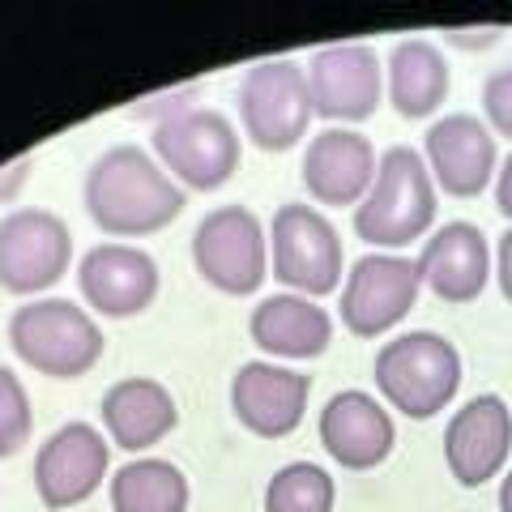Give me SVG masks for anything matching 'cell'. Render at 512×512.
Segmentation results:
<instances>
[{"label": "cell", "mask_w": 512, "mask_h": 512, "mask_svg": "<svg viewBox=\"0 0 512 512\" xmlns=\"http://www.w3.org/2000/svg\"><path fill=\"white\" fill-rule=\"evenodd\" d=\"M86 214L111 239H141L184 214V188L141 146H111L86 171Z\"/></svg>", "instance_id": "cell-1"}, {"label": "cell", "mask_w": 512, "mask_h": 512, "mask_svg": "<svg viewBox=\"0 0 512 512\" xmlns=\"http://www.w3.org/2000/svg\"><path fill=\"white\" fill-rule=\"evenodd\" d=\"M436 222V180L419 150L393 146L380 154L376 180L355 205V235L376 252H397L423 239Z\"/></svg>", "instance_id": "cell-2"}, {"label": "cell", "mask_w": 512, "mask_h": 512, "mask_svg": "<svg viewBox=\"0 0 512 512\" xmlns=\"http://www.w3.org/2000/svg\"><path fill=\"white\" fill-rule=\"evenodd\" d=\"M376 389L406 419H436L461 389V355L457 346L431 329L397 333L376 350Z\"/></svg>", "instance_id": "cell-3"}, {"label": "cell", "mask_w": 512, "mask_h": 512, "mask_svg": "<svg viewBox=\"0 0 512 512\" xmlns=\"http://www.w3.org/2000/svg\"><path fill=\"white\" fill-rule=\"evenodd\" d=\"M9 346L30 372L77 380L103 359V329L73 299H26L9 316Z\"/></svg>", "instance_id": "cell-4"}, {"label": "cell", "mask_w": 512, "mask_h": 512, "mask_svg": "<svg viewBox=\"0 0 512 512\" xmlns=\"http://www.w3.org/2000/svg\"><path fill=\"white\" fill-rule=\"evenodd\" d=\"M308 69L295 60H256L239 82V124L244 137L265 154H286L308 137L312 124Z\"/></svg>", "instance_id": "cell-5"}, {"label": "cell", "mask_w": 512, "mask_h": 512, "mask_svg": "<svg viewBox=\"0 0 512 512\" xmlns=\"http://www.w3.org/2000/svg\"><path fill=\"white\" fill-rule=\"evenodd\" d=\"M154 154L180 188L218 192L239 171V133L214 107H188L154 124Z\"/></svg>", "instance_id": "cell-6"}, {"label": "cell", "mask_w": 512, "mask_h": 512, "mask_svg": "<svg viewBox=\"0 0 512 512\" xmlns=\"http://www.w3.org/2000/svg\"><path fill=\"white\" fill-rule=\"evenodd\" d=\"M269 256L274 278L303 299L333 295L342 286V235L316 205H278L269 222Z\"/></svg>", "instance_id": "cell-7"}, {"label": "cell", "mask_w": 512, "mask_h": 512, "mask_svg": "<svg viewBox=\"0 0 512 512\" xmlns=\"http://www.w3.org/2000/svg\"><path fill=\"white\" fill-rule=\"evenodd\" d=\"M192 265L222 295H256L269 278V231L248 205H218L192 231Z\"/></svg>", "instance_id": "cell-8"}, {"label": "cell", "mask_w": 512, "mask_h": 512, "mask_svg": "<svg viewBox=\"0 0 512 512\" xmlns=\"http://www.w3.org/2000/svg\"><path fill=\"white\" fill-rule=\"evenodd\" d=\"M73 235L52 210H13L0 218V291L39 299L69 274Z\"/></svg>", "instance_id": "cell-9"}, {"label": "cell", "mask_w": 512, "mask_h": 512, "mask_svg": "<svg viewBox=\"0 0 512 512\" xmlns=\"http://www.w3.org/2000/svg\"><path fill=\"white\" fill-rule=\"evenodd\" d=\"M423 278L419 261L397 252H367L350 265L342 286V325L355 338H380L393 325H402L419 303Z\"/></svg>", "instance_id": "cell-10"}, {"label": "cell", "mask_w": 512, "mask_h": 512, "mask_svg": "<svg viewBox=\"0 0 512 512\" xmlns=\"http://www.w3.org/2000/svg\"><path fill=\"white\" fill-rule=\"evenodd\" d=\"M111 448L94 423H64L35 453V491L43 508H77L103 487Z\"/></svg>", "instance_id": "cell-11"}, {"label": "cell", "mask_w": 512, "mask_h": 512, "mask_svg": "<svg viewBox=\"0 0 512 512\" xmlns=\"http://www.w3.org/2000/svg\"><path fill=\"white\" fill-rule=\"evenodd\" d=\"M380 60L367 43H333L308 60L312 111L333 124H359L380 107Z\"/></svg>", "instance_id": "cell-12"}, {"label": "cell", "mask_w": 512, "mask_h": 512, "mask_svg": "<svg viewBox=\"0 0 512 512\" xmlns=\"http://www.w3.org/2000/svg\"><path fill=\"white\" fill-rule=\"evenodd\" d=\"M512 453V410L504 397L478 393L444 427V466L461 487H483Z\"/></svg>", "instance_id": "cell-13"}, {"label": "cell", "mask_w": 512, "mask_h": 512, "mask_svg": "<svg viewBox=\"0 0 512 512\" xmlns=\"http://www.w3.org/2000/svg\"><path fill=\"white\" fill-rule=\"evenodd\" d=\"M308 393H312V380L295 372V367L252 359L231 376V414L252 436L282 440L303 423Z\"/></svg>", "instance_id": "cell-14"}, {"label": "cell", "mask_w": 512, "mask_h": 512, "mask_svg": "<svg viewBox=\"0 0 512 512\" xmlns=\"http://www.w3.org/2000/svg\"><path fill=\"white\" fill-rule=\"evenodd\" d=\"M423 163L431 171V180H436V188L457 201L478 197L491 184V175L500 171L495 167L491 128L478 116H470V111H453V116H444L427 128Z\"/></svg>", "instance_id": "cell-15"}, {"label": "cell", "mask_w": 512, "mask_h": 512, "mask_svg": "<svg viewBox=\"0 0 512 512\" xmlns=\"http://www.w3.org/2000/svg\"><path fill=\"white\" fill-rule=\"evenodd\" d=\"M77 286H82V299L99 316H141L158 299V265L150 252L111 239V244H99L82 256Z\"/></svg>", "instance_id": "cell-16"}, {"label": "cell", "mask_w": 512, "mask_h": 512, "mask_svg": "<svg viewBox=\"0 0 512 512\" xmlns=\"http://www.w3.org/2000/svg\"><path fill=\"white\" fill-rule=\"evenodd\" d=\"M376 150L355 128H320L303 150V188L316 205H359L376 180Z\"/></svg>", "instance_id": "cell-17"}, {"label": "cell", "mask_w": 512, "mask_h": 512, "mask_svg": "<svg viewBox=\"0 0 512 512\" xmlns=\"http://www.w3.org/2000/svg\"><path fill=\"white\" fill-rule=\"evenodd\" d=\"M320 444L342 470H376L393 453L397 427L372 393L346 389L320 410Z\"/></svg>", "instance_id": "cell-18"}, {"label": "cell", "mask_w": 512, "mask_h": 512, "mask_svg": "<svg viewBox=\"0 0 512 512\" xmlns=\"http://www.w3.org/2000/svg\"><path fill=\"white\" fill-rule=\"evenodd\" d=\"M419 278L444 303H474L487 291V278H491L487 235L474 222H444L440 231H431L423 239Z\"/></svg>", "instance_id": "cell-19"}, {"label": "cell", "mask_w": 512, "mask_h": 512, "mask_svg": "<svg viewBox=\"0 0 512 512\" xmlns=\"http://www.w3.org/2000/svg\"><path fill=\"white\" fill-rule=\"evenodd\" d=\"M107 440L124 448V453H146V448L163 444L175 423H180V410H175V397L167 384H158L150 376H124L103 393L99 402Z\"/></svg>", "instance_id": "cell-20"}, {"label": "cell", "mask_w": 512, "mask_h": 512, "mask_svg": "<svg viewBox=\"0 0 512 512\" xmlns=\"http://www.w3.org/2000/svg\"><path fill=\"white\" fill-rule=\"evenodd\" d=\"M248 333L274 359H320L333 342V316L316 299L269 295L252 308Z\"/></svg>", "instance_id": "cell-21"}, {"label": "cell", "mask_w": 512, "mask_h": 512, "mask_svg": "<svg viewBox=\"0 0 512 512\" xmlns=\"http://www.w3.org/2000/svg\"><path fill=\"white\" fill-rule=\"evenodd\" d=\"M448 60L431 39H402L389 52V99L402 120L436 116L448 99Z\"/></svg>", "instance_id": "cell-22"}, {"label": "cell", "mask_w": 512, "mask_h": 512, "mask_svg": "<svg viewBox=\"0 0 512 512\" xmlns=\"http://www.w3.org/2000/svg\"><path fill=\"white\" fill-rule=\"evenodd\" d=\"M111 512H188V478L163 457H137L111 474Z\"/></svg>", "instance_id": "cell-23"}, {"label": "cell", "mask_w": 512, "mask_h": 512, "mask_svg": "<svg viewBox=\"0 0 512 512\" xmlns=\"http://www.w3.org/2000/svg\"><path fill=\"white\" fill-rule=\"evenodd\" d=\"M333 500H338V487L329 470L312 461H291L265 487V512H333Z\"/></svg>", "instance_id": "cell-24"}, {"label": "cell", "mask_w": 512, "mask_h": 512, "mask_svg": "<svg viewBox=\"0 0 512 512\" xmlns=\"http://www.w3.org/2000/svg\"><path fill=\"white\" fill-rule=\"evenodd\" d=\"M30 440V397L26 384L0 367V457L22 453V444Z\"/></svg>", "instance_id": "cell-25"}, {"label": "cell", "mask_w": 512, "mask_h": 512, "mask_svg": "<svg viewBox=\"0 0 512 512\" xmlns=\"http://www.w3.org/2000/svg\"><path fill=\"white\" fill-rule=\"evenodd\" d=\"M483 111L491 133L512 141V64H500L483 82Z\"/></svg>", "instance_id": "cell-26"}, {"label": "cell", "mask_w": 512, "mask_h": 512, "mask_svg": "<svg viewBox=\"0 0 512 512\" xmlns=\"http://www.w3.org/2000/svg\"><path fill=\"white\" fill-rule=\"evenodd\" d=\"M504 35V26H466V30H444V43H453V47H466V52H474V47H491V43H500Z\"/></svg>", "instance_id": "cell-27"}, {"label": "cell", "mask_w": 512, "mask_h": 512, "mask_svg": "<svg viewBox=\"0 0 512 512\" xmlns=\"http://www.w3.org/2000/svg\"><path fill=\"white\" fill-rule=\"evenodd\" d=\"M495 278H500V291L512 303V227L500 235V248H495Z\"/></svg>", "instance_id": "cell-28"}, {"label": "cell", "mask_w": 512, "mask_h": 512, "mask_svg": "<svg viewBox=\"0 0 512 512\" xmlns=\"http://www.w3.org/2000/svg\"><path fill=\"white\" fill-rule=\"evenodd\" d=\"M30 163H35V158H18V163L0 167V201L18 197V188L26 184V175H30Z\"/></svg>", "instance_id": "cell-29"}, {"label": "cell", "mask_w": 512, "mask_h": 512, "mask_svg": "<svg viewBox=\"0 0 512 512\" xmlns=\"http://www.w3.org/2000/svg\"><path fill=\"white\" fill-rule=\"evenodd\" d=\"M495 205H500V214L512 222V154L500 163V171H495Z\"/></svg>", "instance_id": "cell-30"}, {"label": "cell", "mask_w": 512, "mask_h": 512, "mask_svg": "<svg viewBox=\"0 0 512 512\" xmlns=\"http://www.w3.org/2000/svg\"><path fill=\"white\" fill-rule=\"evenodd\" d=\"M500 512H512V470L504 474V483H500Z\"/></svg>", "instance_id": "cell-31"}]
</instances>
